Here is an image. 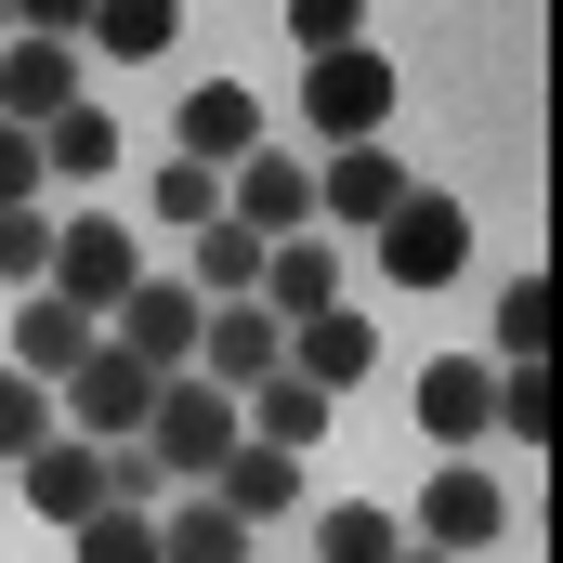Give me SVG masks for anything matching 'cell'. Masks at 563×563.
<instances>
[{"instance_id":"6da1fadb","label":"cell","mask_w":563,"mask_h":563,"mask_svg":"<svg viewBox=\"0 0 563 563\" xmlns=\"http://www.w3.org/2000/svg\"><path fill=\"white\" fill-rule=\"evenodd\" d=\"M236 445H250V432H236V394H210L197 367H184V380H157V420H144V459L170 472V498H197V485H210V472H223Z\"/></svg>"},{"instance_id":"7a4b0ae2","label":"cell","mask_w":563,"mask_h":563,"mask_svg":"<svg viewBox=\"0 0 563 563\" xmlns=\"http://www.w3.org/2000/svg\"><path fill=\"white\" fill-rule=\"evenodd\" d=\"M40 288H53V301H79V314L106 328V314L144 288V236L119 223V210H66V223H53V276H40Z\"/></svg>"},{"instance_id":"3957f363","label":"cell","mask_w":563,"mask_h":563,"mask_svg":"<svg viewBox=\"0 0 563 563\" xmlns=\"http://www.w3.org/2000/svg\"><path fill=\"white\" fill-rule=\"evenodd\" d=\"M301 119L314 144H394V53H328V66H301Z\"/></svg>"},{"instance_id":"277c9868","label":"cell","mask_w":563,"mask_h":563,"mask_svg":"<svg viewBox=\"0 0 563 563\" xmlns=\"http://www.w3.org/2000/svg\"><path fill=\"white\" fill-rule=\"evenodd\" d=\"M223 223H236V236H263V250L314 236V157H288V144H250V157L223 170Z\"/></svg>"},{"instance_id":"5b68a950","label":"cell","mask_w":563,"mask_h":563,"mask_svg":"<svg viewBox=\"0 0 563 563\" xmlns=\"http://www.w3.org/2000/svg\"><path fill=\"white\" fill-rule=\"evenodd\" d=\"M367 250H380V276H394V288H459V276H472V210L420 184V197H407Z\"/></svg>"},{"instance_id":"8992f818","label":"cell","mask_w":563,"mask_h":563,"mask_svg":"<svg viewBox=\"0 0 563 563\" xmlns=\"http://www.w3.org/2000/svg\"><path fill=\"white\" fill-rule=\"evenodd\" d=\"M197 328H210V301H197V288H184V276H170V288L144 276L132 301H119V314H106V341H119V354H132L144 380H184V367H197Z\"/></svg>"},{"instance_id":"52a82bcc","label":"cell","mask_w":563,"mask_h":563,"mask_svg":"<svg viewBox=\"0 0 563 563\" xmlns=\"http://www.w3.org/2000/svg\"><path fill=\"white\" fill-rule=\"evenodd\" d=\"M407 197H420V184H407L394 144H328V157H314V236H328V223H367V236H380Z\"/></svg>"},{"instance_id":"ba28073f","label":"cell","mask_w":563,"mask_h":563,"mask_svg":"<svg viewBox=\"0 0 563 563\" xmlns=\"http://www.w3.org/2000/svg\"><path fill=\"white\" fill-rule=\"evenodd\" d=\"M407 407H420V432L445 445V459H472V445L498 432V367H485V354H432Z\"/></svg>"},{"instance_id":"9c48e42d","label":"cell","mask_w":563,"mask_h":563,"mask_svg":"<svg viewBox=\"0 0 563 563\" xmlns=\"http://www.w3.org/2000/svg\"><path fill=\"white\" fill-rule=\"evenodd\" d=\"M92 341H106V328H92L79 301L26 288V301H13V354H0V367H13V380H40V394H66V380L92 367Z\"/></svg>"},{"instance_id":"30bf717a","label":"cell","mask_w":563,"mask_h":563,"mask_svg":"<svg viewBox=\"0 0 563 563\" xmlns=\"http://www.w3.org/2000/svg\"><path fill=\"white\" fill-rule=\"evenodd\" d=\"M288 367V328L263 314V301H210V328H197V380L210 394H263Z\"/></svg>"},{"instance_id":"8fae6325","label":"cell","mask_w":563,"mask_h":563,"mask_svg":"<svg viewBox=\"0 0 563 563\" xmlns=\"http://www.w3.org/2000/svg\"><path fill=\"white\" fill-rule=\"evenodd\" d=\"M498 511H511V498H498V472H485V459H445V472L420 485V551L472 563L485 538H498Z\"/></svg>"},{"instance_id":"7c38bea8","label":"cell","mask_w":563,"mask_h":563,"mask_svg":"<svg viewBox=\"0 0 563 563\" xmlns=\"http://www.w3.org/2000/svg\"><path fill=\"white\" fill-rule=\"evenodd\" d=\"M66 394H79V420H66L79 445H144V420H157V380H144L119 341H92V367H79Z\"/></svg>"},{"instance_id":"4fadbf2b","label":"cell","mask_w":563,"mask_h":563,"mask_svg":"<svg viewBox=\"0 0 563 563\" xmlns=\"http://www.w3.org/2000/svg\"><path fill=\"white\" fill-rule=\"evenodd\" d=\"M13 485H26V511H40V525H66V538H79V525L106 511V445H79V432H53L40 459H13Z\"/></svg>"},{"instance_id":"5bb4252c","label":"cell","mask_w":563,"mask_h":563,"mask_svg":"<svg viewBox=\"0 0 563 563\" xmlns=\"http://www.w3.org/2000/svg\"><path fill=\"white\" fill-rule=\"evenodd\" d=\"M341 236H288V250H263V288H250V301H263V314H276V328H314V314H341Z\"/></svg>"},{"instance_id":"9a60e30c","label":"cell","mask_w":563,"mask_h":563,"mask_svg":"<svg viewBox=\"0 0 563 563\" xmlns=\"http://www.w3.org/2000/svg\"><path fill=\"white\" fill-rule=\"evenodd\" d=\"M250 144H276V132H263V106H250L236 79H197V92H184V119H170V157H197V170H236Z\"/></svg>"},{"instance_id":"2e32d148","label":"cell","mask_w":563,"mask_h":563,"mask_svg":"<svg viewBox=\"0 0 563 563\" xmlns=\"http://www.w3.org/2000/svg\"><path fill=\"white\" fill-rule=\"evenodd\" d=\"M79 106V53L66 40H13L0 53V132H53Z\"/></svg>"},{"instance_id":"e0dca14e","label":"cell","mask_w":563,"mask_h":563,"mask_svg":"<svg viewBox=\"0 0 563 563\" xmlns=\"http://www.w3.org/2000/svg\"><path fill=\"white\" fill-rule=\"evenodd\" d=\"M380 367V328L341 301V314H314V328H288V380H314V394H354Z\"/></svg>"},{"instance_id":"ac0fdd59","label":"cell","mask_w":563,"mask_h":563,"mask_svg":"<svg viewBox=\"0 0 563 563\" xmlns=\"http://www.w3.org/2000/svg\"><path fill=\"white\" fill-rule=\"evenodd\" d=\"M236 432H250V445H276V459H314V445H328V394L276 367L263 394H236Z\"/></svg>"},{"instance_id":"d6986e66","label":"cell","mask_w":563,"mask_h":563,"mask_svg":"<svg viewBox=\"0 0 563 563\" xmlns=\"http://www.w3.org/2000/svg\"><path fill=\"white\" fill-rule=\"evenodd\" d=\"M197 498H223V511H236V525L263 538V525L288 511V498H301V459H276V445H236V459H223V472H210Z\"/></svg>"},{"instance_id":"ffe728a7","label":"cell","mask_w":563,"mask_h":563,"mask_svg":"<svg viewBox=\"0 0 563 563\" xmlns=\"http://www.w3.org/2000/svg\"><path fill=\"white\" fill-rule=\"evenodd\" d=\"M106 170H119V119H106V106L79 92V106H66V119L40 132V184H106Z\"/></svg>"},{"instance_id":"44dd1931","label":"cell","mask_w":563,"mask_h":563,"mask_svg":"<svg viewBox=\"0 0 563 563\" xmlns=\"http://www.w3.org/2000/svg\"><path fill=\"white\" fill-rule=\"evenodd\" d=\"M157 563H250V525L223 498H170L157 511Z\"/></svg>"},{"instance_id":"7402d4cb","label":"cell","mask_w":563,"mask_h":563,"mask_svg":"<svg viewBox=\"0 0 563 563\" xmlns=\"http://www.w3.org/2000/svg\"><path fill=\"white\" fill-rule=\"evenodd\" d=\"M184 276H197V301H250L263 288V236L210 223V236H184Z\"/></svg>"},{"instance_id":"603a6c76","label":"cell","mask_w":563,"mask_h":563,"mask_svg":"<svg viewBox=\"0 0 563 563\" xmlns=\"http://www.w3.org/2000/svg\"><path fill=\"white\" fill-rule=\"evenodd\" d=\"M407 551V525L380 511V498H328V525H314V563H394Z\"/></svg>"},{"instance_id":"cb8c5ba5","label":"cell","mask_w":563,"mask_h":563,"mask_svg":"<svg viewBox=\"0 0 563 563\" xmlns=\"http://www.w3.org/2000/svg\"><path fill=\"white\" fill-rule=\"evenodd\" d=\"M144 210H157L170 236H210V223H223V170H197V157H170V170L144 184Z\"/></svg>"},{"instance_id":"d4e9b609","label":"cell","mask_w":563,"mask_h":563,"mask_svg":"<svg viewBox=\"0 0 563 563\" xmlns=\"http://www.w3.org/2000/svg\"><path fill=\"white\" fill-rule=\"evenodd\" d=\"M53 432H66V394H40V380H13V367H0V472H13V459H40Z\"/></svg>"},{"instance_id":"484cf974","label":"cell","mask_w":563,"mask_h":563,"mask_svg":"<svg viewBox=\"0 0 563 563\" xmlns=\"http://www.w3.org/2000/svg\"><path fill=\"white\" fill-rule=\"evenodd\" d=\"M538 341H551V276H511L498 288V354H485V367H538Z\"/></svg>"},{"instance_id":"4316f807","label":"cell","mask_w":563,"mask_h":563,"mask_svg":"<svg viewBox=\"0 0 563 563\" xmlns=\"http://www.w3.org/2000/svg\"><path fill=\"white\" fill-rule=\"evenodd\" d=\"M92 40H106L119 66H157V53H170V13H157V0H92Z\"/></svg>"},{"instance_id":"83f0119b","label":"cell","mask_w":563,"mask_h":563,"mask_svg":"<svg viewBox=\"0 0 563 563\" xmlns=\"http://www.w3.org/2000/svg\"><path fill=\"white\" fill-rule=\"evenodd\" d=\"M288 40H301V66H328V53L367 40V13H354V0H288Z\"/></svg>"},{"instance_id":"f1b7e54d","label":"cell","mask_w":563,"mask_h":563,"mask_svg":"<svg viewBox=\"0 0 563 563\" xmlns=\"http://www.w3.org/2000/svg\"><path fill=\"white\" fill-rule=\"evenodd\" d=\"M53 276V210H0V288Z\"/></svg>"},{"instance_id":"f546056e","label":"cell","mask_w":563,"mask_h":563,"mask_svg":"<svg viewBox=\"0 0 563 563\" xmlns=\"http://www.w3.org/2000/svg\"><path fill=\"white\" fill-rule=\"evenodd\" d=\"M498 432L511 445H551V367H498Z\"/></svg>"},{"instance_id":"4dcf8cb0","label":"cell","mask_w":563,"mask_h":563,"mask_svg":"<svg viewBox=\"0 0 563 563\" xmlns=\"http://www.w3.org/2000/svg\"><path fill=\"white\" fill-rule=\"evenodd\" d=\"M79 563H157V511H92L79 525Z\"/></svg>"},{"instance_id":"1f68e13d","label":"cell","mask_w":563,"mask_h":563,"mask_svg":"<svg viewBox=\"0 0 563 563\" xmlns=\"http://www.w3.org/2000/svg\"><path fill=\"white\" fill-rule=\"evenodd\" d=\"M0 210H40V132H0Z\"/></svg>"},{"instance_id":"d6a6232c","label":"cell","mask_w":563,"mask_h":563,"mask_svg":"<svg viewBox=\"0 0 563 563\" xmlns=\"http://www.w3.org/2000/svg\"><path fill=\"white\" fill-rule=\"evenodd\" d=\"M394 563H445V551H420V538H407V551H394Z\"/></svg>"}]
</instances>
